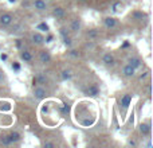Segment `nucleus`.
I'll return each mask as SVG.
<instances>
[{"instance_id":"nucleus-12","label":"nucleus","mask_w":153,"mask_h":148,"mask_svg":"<svg viewBox=\"0 0 153 148\" xmlns=\"http://www.w3.org/2000/svg\"><path fill=\"white\" fill-rule=\"evenodd\" d=\"M138 131L143 136H149L151 135V124L149 123H141L138 125Z\"/></svg>"},{"instance_id":"nucleus-7","label":"nucleus","mask_w":153,"mask_h":148,"mask_svg":"<svg viewBox=\"0 0 153 148\" xmlns=\"http://www.w3.org/2000/svg\"><path fill=\"white\" fill-rule=\"evenodd\" d=\"M103 26L106 27L108 30H113L117 27V19L114 16H106L103 19Z\"/></svg>"},{"instance_id":"nucleus-16","label":"nucleus","mask_w":153,"mask_h":148,"mask_svg":"<svg viewBox=\"0 0 153 148\" xmlns=\"http://www.w3.org/2000/svg\"><path fill=\"white\" fill-rule=\"evenodd\" d=\"M73 70L71 69H63L61 72V78L63 79V81H70V79L73 78Z\"/></svg>"},{"instance_id":"nucleus-28","label":"nucleus","mask_w":153,"mask_h":148,"mask_svg":"<svg viewBox=\"0 0 153 148\" xmlns=\"http://www.w3.org/2000/svg\"><path fill=\"white\" fill-rule=\"evenodd\" d=\"M148 75H149V72H145V73L140 74V81H144V79H145Z\"/></svg>"},{"instance_id":"nucleus-17","label":"nucleus","mask_w":153,"mask_h":148,"mask_svg":"<svg viewBox=\"0 0 153 148\" xmlns=\"http://www.w3.org/2000/svg\"><path fill=\"white\" fill-rule=\"evenodd\" d=\"M8 138H10V140H11V144H15V143H19V141H20L22 136L18 131H12V132L8 135Z\"/></svg>"},{"instance_id":"nucleus-23","label":"nucleus","mask_w":153,"mask_h":148,"mask_svg":"<svg viewBox=\"0 0 153 148\" xmlns=\"http://www.w3.org/2000/svg\"><path fill=\"white\" fill-rule=\"evenodd\" d=\"M59 35H61V37H66V35H69V30H67L66 27H61V28H59Z\"/></svg>"},{"instance_id":"nucleus-9","label":"nucleus","mask_w":153,"mask_h":148,"mask_svg":"<svg viewBox=\"0 0 153 148\" xmlns=\"http://www.w3.org/2000/svg\"><path fill=\"white\" fill-rule=\"evenodd\" d=\"M136 72H137V70H136L134 67H132L130 65H128V64L122 67V75L126 77V78H133V77L136 75Z\"/></svg>"},{"instance_id":"nucleus-35","label":"nucleus","mask_w":153,"mask_h":148,"mask_svg":"<svg viewBox=\"0 0 153 148\" xmlns=\"http://www.w3.org/2000/svg\"><path fill=\"white\" fill-rule=\"evenodd\" d=\"M8 1H10V3H15L16 0H8Z\"/></svg>"},{"instance_id":"nucleus-18","label":"nucleus","mask_w":153,"mask_h":148,"mask_svg":"<svg viewBox=\"0 0 153 148\" xmlns=\"http://www.w3.org/2000/svg\"><path fill=\"white\" fill-rule=\"evenodd\" d=\"M87 94L91 96V97H97V96L100 94V89H98L95 85H90V86L87 87Z\"/></svg>"},{"instance_id":"nucleus-19","label":"nucleus","mask_w":153,"mask_h":148,"mask_svg":"<svg viewBox=\"0 0 153 148\" xmlns=\"http://www.w3.org/2000/svg\"><path fill=\"white\" fill-rule=\"evenodd\" d=\"M62 40H63V45L66 46V47H71V45H73V39L70 38V35L62 37Z\"/></svg>"},{"instance_id":"nucleus-24","label":"nucleus","mask_w":153,"mask_h":148,"mask_svg":"<svg viewBox=\"0 0 153 148\" xmlns=\"http://www.w3.org/2000/svg\"><path fill=\"white\" fill-rule=\"evenodd\" d=\"M47 37H45V43H51L53 42V39H54V35H51L50 32H47Z\"/></svg>"},{"instance_id":"nucleus-33","label":"nucleus","mask_w":153,"mask_h":148,"mask_svg":"<svg viewBox=\"0 0 153 148\" xmlns=\"http://www.w3.org/2000/svg\"><path fill=\"white\" fill-rule=\"evenodd\" d=\"M3 79V73H1V70H0V81Z\"/></svg>"},{"instance_id":"nucleus-3","label":"nucleus","mask_w":153,"mask_h":148,"mask_svg":"<svg viewBox=\"0 0 153 148\" xmlns=\"http://www.w3.org/2000/svg\"><path fill=\"white\" fill-rule=\"evenodd\" d=\"M32 96H34L36 100H45L46 96H47V90L43 86H35L32 90Z\"/></svg>"},{"instance_id":"nucleus-26","label":"nucleus","mask_w":153,"mask_h":148,"mask_svg":"<svg viewBox=\"0 0 153 148\" xmlns=\"http://www.w3.org/2000/svg\"><path fill=\"white\" fill-rule=\"evenodd\" d=\"M43 147L45 148H54L55 144H54L53 141H45V143H43Z\"/></svg>"},{"instance_id":"nucleus-31","label":"nucleus","mask_w":153,"mask_h":148,"mask_svg":"<svg viewBox=\"0 0 153 148\" xmlns=\"http://www.w3.org/2000/svg\"><path fill=\"white\" fill-rule=\"evenodd\" d=\"M120 5H121L120 3H117V4L113 5V11H114V12H116V11H118V7H120Z\"/></svg>"},{"instance_id":"nucleus-14","label":"nucleus","mask_w":153,"mask_h":148,"mask_svg":"<svg viewBox=\"0 0 153 148\" xmlns=\"http://www.w3.org/2000/svg\"><path fill=\"white\" fill-rule=\"evenodd\" d=\"M53 16L56 19H63L65 18V10L62 7H59V5H56V7L53 8Z\"/></svg>"},{"instance_id":"nucleus-25","label":"nucleus","mask_w":153,"mask_h":148,"mask_svg":"<svg viewBox=\"0 0 153 148\" xmlns=\"http://www.w3.org/2000/svg\"><path fill=\"white\" fill-rule=\"evenodd\" d=\"M12 70H15V72H20V64H19V62H13Z\"/></svg>"},{"instance_id":"nucleus-8","label":"nucleus","mask_w":153,"mask_h":148,"mask_svg":"<svg viewBox=\"0 0 153 148\" xmlns=\"http://www.w3.org/2000/svg\"><path fill=\"white\" fill-rule=\"evenodd\" d=\"M81 28H82V20L81 19H74V20L70 23V27H69V31H71V32H74V34H78L79 31H81Z\"/></svg>"},{"instance_id":"nucleus-30","label":"nucleus","mask_w":153,"mask_h":148,"mask_svg":"<svg viewBox=\"0 0 153 148\" xmlns=\"http://www.w3.org/2000/svg\"><path fill=\"white\" fill-rule=\"evenodd\" d=\"M128 146H130V147H137V143H136V140H129V141H128Z\"/></svg>"},{"instance_id":"nucleus-21","label":"nucleus","mask_w":153,"mask_h":148,"mask_svg":"<svg viewBox=\"0 0 153 148\" xmlns=\"http://www.w3.org/2000/svg\"><path fill=\"white\" fill-rule=\"evenodd\" d=\"M36 81H38V84H46L47 82V77L45 75V74H38V77H36Z\"/></svg>"},{"instance_id":"nucleus-27","label":"nucleus","mask_w":153,"mask_h":148,"mask_svg":"<svg viewBox=\"0 0 153 148\" xmlns=\"http://www.w3.org/2000/svg\"><path fill=\"white\" fill-rule=\"evenodd\" d=\"M69 54H70V57H73V58H78L79 57V53L76 50H70Z\"/></svg>"},{"instance_id":"nucleus-11","label":"nucleus","mask_w":153,"mask_h":148,"mask_svg":"<svg viewBox=\"0 0 153 148\" xmlns=\"http://www.w3.org/2000/svg\"><path fill=\"white\" fill-rule=\"evenodd\" d=\"M128 65H130L132 67H134L137 70L143 66V61L140 58H137V57H130V58H128Z\"/></svg>"},{"instance_id":"nucleus-36","label":"nucleus","mask_w":153,"mask_h":148,"mask_svg":"<svg viewBox=\"0 0 153 148\" xmlns=\"http://www.w3.org/2000/svg\"><path fill=\"white\" fill-rule=\"evenodd\" d=\"M48 1H54V0H48Z\"/></svg>"},{"instance_id":"nucleus-1","label":"nucleus","mask_w":153,"mask_h":148,"mask_svg":"<svg viewBox=\"0 0 153 148\" xmlns=\"http://www.w3.org/2000/svg\"><path fill=\"white\" fill-rule=\"evenodd\" d=\"M32 8L38 12H45L47 11V1L46 0H32Z\"/></svg>"},{"instance_id":"nucleus-34","label":"nucleus","mask_w":153,"mask_h":148,"mask_svg":"<svg viewBox=\"0 0 153 148\" xmlns=\"http://www.w3.org/2000/svg\"><path fill=\"white\" fill-rule=\"evenodd\" d=\"M76 1H79V3H85L86 0H76Z\"/></svg>"},{"instance_id":"nucleus-10","label":"nucleus","mask_w":153,"mask_h":148,"mask_svg":"<svg viewBox=\"0 0 153 148\" xmlns=\"http://www.w3.org/2000/svg\"><path fill=\"white\" fill-rule=\"evenodd\" d=\"M102 64L105 66H113L114 65V55L111 53H105L102 55Z\"/></svg>"},{"instance_id":"nucleus-29","label":"nucleus","mask_w":153,"mask_h":148,"mask_svg":"<svg viewBox=\"0 0 153 148\" xmlns=\"http://www.w3.org/2000/svg\"><path fill=\"white\" fill-rule=\"evenodd\" d=\"M0 59H1V61H7V59H8V55H7L5 53H1V54H0Z\"/></svg>"},{"instance_id":"nucleus-22","label":"nucleus","mask_w":153,"mask_h":148,"mask_svg":"<svg viewBox=\"0 0 153 148\" xmlns=\"http://www.w3.org/2000/svg\"><path fill=\"white\" fill-rule=\"evenodd\" d=\"M1 144L3 146H10L11 144V140H10V138H8V135L7 136H1Z\"/></svg>"},{"instance_id":"nucleus-15","label":"nucleus","mask_w":153,"mask_h":148,"mask_svg":"<svg viewBox=\"0 0 153 148\" xmlns=\"http://www.w3.org/2000/svg\"><path fill=\"white\" fill-rule=\"evenodd\" d=\"M35 30H38V31L42 32V34H43V32H46V34H47V32H50V26H48L46 22H40V23L36 24Z\"/></svg>"},{"instance_id":"nucleus-5","label":"nucleus","mask_w":153,"mask_h":148,"mask_svg":"<svg viewBox=\"0 0 153 148\" xmlns=\"http://www.w3.org/2000/svg\"><path fill=\"white\" fill-rule=\"evenodd\" d=\"M13 22V15L12 13H3L1 16H0V24H1L3 27H8L11 26Z\"/></svg>"},{"instance_id":"nucleus-6","label":"nucleus","mask_w":153,"mask_h":148,"mask_svg":"<svg viewBox=\"0 0 153 148\" xmlns=\"http://www.w3.org/2000/svg\"><path fill=\"white\" fill-rule=\"evenodd\" d=\"M51 59H53V57H51L50 51L42 50V51L39 53V62H40V64L47 65V64H50V62H51Z\"/></svg>"},{"instance_id":"nucleus-4","label":"nucleus","mask_w":153,"mask_h":148,"mask_svg":"<svg viewBox=\"0 0 153 148\" xmlns=\"http://www.w3.org/2000/svg\"><path fill=\"white\" fill-rule=\"evenodd\" d=\"M132 100H133V96L130 94V93L124 94L121 97V100H120V105H121V108L124 109V111H126V109L130 106V104H132Z\"/></svg>"},{"instance_id":"nucleus-13","label":"nucleus","mask_w":153,"mask_h":148,"mask_svg":"<svg viewBox=\"0 0 153 148\" xmlns=\"http://www.w3.org/2000/svg\"><path fill=\"white\" fill-rule=\"evenodd\" d=\"M20 59L23 62H26V64H32L34 57H32V54L30 53L28 50H22L20 51Z\"/></svg>"},{"instance_id":"nucleus-2","label":"nucleus","mask_w":153,"mask_h":148,"mask_svg":"<svg viewBox=\"0 0 153 148\" xmlns=\"http://www.w3.org/2000/svg\"><path fill=\"white\" fill-rule=\"evenodd\" d=\"M30 39H31V42L34 43V45L40 46V45H43V43H45V35H43L42 32H39V31H35V32H32V34H31Z\"/></svg>"},{"instance_id":"nucleus-20","label":"nucleus","mask_w":153,"mask_h":148,"mask_svg":"<svg viewBox=\"0 0 153 148\" xmlns=\"http://www.w3.org/2000/svg\"><path fill=\"white\" fill-rule=\"evenodd\" d=\"M98 37V31L97 30H89V31H87V38H89L90 40H93V39H95V38Z\"/></svg>"},{"instance_id":"nucleus-32","label":"nucleus","mask_w":153,"mask_h":148,"mask_svg":"<svg viewBox=\"0 0 153 148\" xmlns=\"http://www.w3.org/2000/svg\"><path fill=\"white\" fill-rule=\"evenodd\" d=\"M146 92H148V96H151V85L146 86Z\"/></svg>"}]
</instances>
